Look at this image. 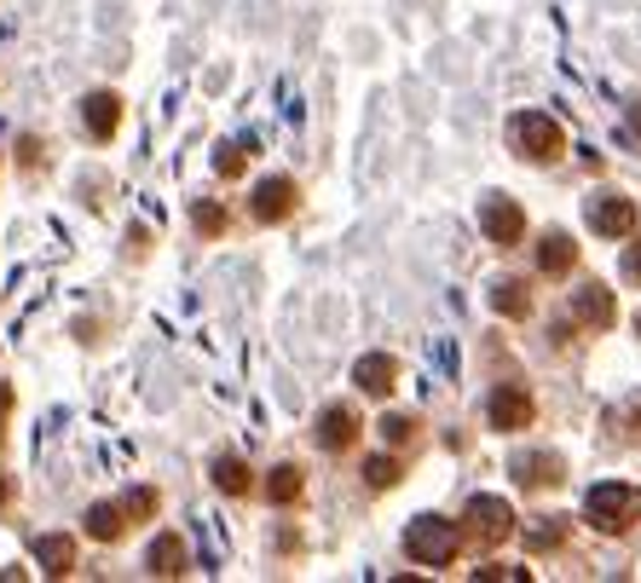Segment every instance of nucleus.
<instances>
[{"label": "nucleus", "instance_id": "obj_1", "mask_svg": "<svg viewBox=\"0 0 641 583\" xmlns=\"http://www.w3.org/2000/svg\"><path fill=\"white\" fill-rule=\"evenodd\" d=\"M636 520H641V486H618V479H607V486H595L584 497V526H595L601 537H625Z\"/></svg>", "mask_w": 641, "mask_h": 583}, {"label": "nucleus", "instance_id": "obj_2", "mask_svg": "<svg viewBox=\"0 0 641 583\" xmlns=\"http://www.w3.org/2000/svg\"><path fill=\"white\" fill-rule=\"evenodd\" d=\"M456 520H439V514H423V520H411V532H405V555L416 560V567H451L456 560Z\"/></svg>", "mask_w": 641, "mask_h": 583}, {"label": "nucleus", "instance_id": "obj_3", "mask_svg": "<svg viewBox=\"0 0 641 583\" xmlns=\"http://www.w3.org/2000/svg\"><path fill=\"white\" fill-rule=\"evenodd\" d=\"M514 145L520 156H532V163H560V151H567V128L555 122L544 110H520L514 116Z\"/></svg>", "mask_w": 641, "mask_h": 583}, {"label": "nucleus", "instance_id": "obj_4", "mask_svg": "<svg viewBox=\"0 0 641 583\" xmlns=\"http://www.w3.org/2000/svg\"><path fill=\"white\" fill-rule=\"evenodd\" d=\"M479 231H486V243L514 249L520 237H526V214H520V203H509V197H486V203H479Z\"/></svg>", "mask_w": 641, "mask_h": 583}, {"label": "nucleus", "instance_id": "obj_5", "mask_svg": "<svg viewBox=\"0 0 641 583\" xmlns=\"http://www.w3.org/2000/svg\"><path fill=\"white\" fill-rule=\"evenodd\" d=\"M463 520H468V532H474L479 543H503V537L520 532V526H514V509H509L503 497H474Z\"/></svg>", "mask_w": 641, "mask_h": 583}, {"label": "nucleus", "instance_id": "obj_6", "mask_svg": "<svg viewBox=\"0 0 641 583\" xmlns=\"http://www.w3.org/2000/svg\"><path fill=\"white\" fill-rule=\"evenodd\" d=\"M486 416H491L497 433H520V428H532V421H537V405H532L526 388H497L491 405H486Z\"/></svg>", "mask_w": 641, "mask_h": 583}, {"label": "nucleus", "instance_id": "obj_7", "mask_svg": "<svg viewBox=\"0 0 641 583\" xmlns=\"http://www.w3.org/2000/svg\"><path fill=\"white\" fill-rule=\"evenodd\" d=\"M295 203H300V191H295V179H260L254 186V219L260 226H277V219H289L295 214Z\"/></svg>", "mask_w": 641, "mask_h": 583}, {"label": "nucleus", "instance_id": "obj_8", "mask_svg": "<svg viewBox=\"0 0 641 583\" xmlns=\"http://www.w3.org/2000/svg\"><path fill=\"white\" fill-rule=\"evenodd\" d=\"M590 226H595V237H630L636 203L630 197H590Z\"/></svg>", "mask_w": 641, "mask_h": 583}, {"label": "nucleus", "instance_id": "obj_9", "mask_svg": "<svg viewBox=\"0 0 641 583\" xmlns=\"http://www.w3.org/2000/svg\"><path fill=\"white\" fill-rule=\"evenodd\" d=\"M560 479H567V462L549 456V451H532V456L514 462V486L520 491H544V486H560Z\"/></svg>", "mask_w": 641, "mask_h": 583}, {"label": "nucleus", "instance_id": "obj_10", "mask_svg": "<svg viewBox=\"0 0 641 583\" xmlns=\"http://www.w3.org/2000/svg\"><path fill=\"white\" fill-rule=\"evenodd\" d=\"M82 122H87V133L105 145V139H116V128H122V98L116 93H87L82 98Z\"/></svg>", "mask_w": 641, "mask_h": 583}, {"label": "nucleus", "instance_id": "obj_11", "mask_svg": "<svg viewBox=\"0 0 641 583\" xmlns=\"http://www.w3.org/2000/svg\"><path fill=\"white\" fill-rule=\"evenodd\" d=\"M572 312L584 318L590 330H613V318H618V300H613V289L607 284H584L572 295Z\"/></svg>", "mask_w": 641, "mask_h": 583}, {"label": "nucleus", "instance_id": "obj_12", "mask_svg": "<svg viewBox=\"0 0 641 583\" xmlns=\"http://www.w3.org/2000/svg\"><path fill=\"white\" fill-rule=\"evenodd\" d=\"M353 381H358V388H365L370 398H388L393 381H399V365H393L388 353H365V358L353 365Z\"/></svg>", "mask_w": 641, "mask_h": 583}, {"label": "nucleus", "instance_id": "obj_13", "mask_svg": "<svg viewBox=\"0 0 641 583\" xmlns=\"http://www.w3.org/2000/svg\"><path fill=\"white\" fill-rule=\"evenodd\" d=\"M145 567H151V578H186L191 555H186V543H179L174 532H163V537L145 549Z\"/></svg>", "mask_w": 641, "mask_h": 583}, {"label": "nucleus", "instance_id": "obj_14", "mask_svg": "<svg viewBox=\"0 0 641 583\" xmlns=\"http://www.w3.org/2000/svg\"><path fill=\"white\" fill-rule=\"evenodd\" d=\"M353 439H358V416L347 405H330L318 416V445L324 451H353Z\"/></svg>", "mask_w": 641, "mask_h": 583}, {"label": "nucleus", "instance_id": "obj_15", "mask_svg": "<svg viewBox=\"0 0 641 583\" xmlns=\"http://www.w3.org/2000/svg\"><path fill=\"white\" fill-rule=\"evenodd\" d=\"M35 560H41L47 578H70L75 572V537H64V532L35 537Z\"/></svg>", "mask_w": 641, "mask_h": 583}, {"label": "nucleus", "instance_id": "obj_16", "mask_svg": "<svg viewBox=\"0 0 641 583\" xmlns=\"http://www.w3.org/2000/svg\"><path fill=\"white\" fill-rule=\"evenodd\" d=\"M572 266H578V243L567 231H549L544 243H537V272H544V277H567Z\"/></svg>", "mask_w": 641, "mask_h": 583}, {"label": "nucleus", "instance_id": "obj_17", "mask_svg": "<svg viewBox=\"0 0 641 583\" xmlns=\"http://www.w3.org/2000/svg\"><path fill=\"white\" fill-rule=\"evenodd\" d=\"M122 532H128V509H122V502H93V509H87V537L116 543Z\"/></svg>", "mask_w": 641, "mask_h": 583}, {"label": "nucleus", "instance_id": "obj_18", "mask_svg": "<svg viewBox=\"0 0 641 583\" xmlns=\"http://www.w3.org/2000/svg\"><path fill=\"white\" fill-rule=\"evenodd\" d=\"M214 486L226 491V497H249V491H254L249 462H244V456H219V462H214Z\"/></svg>", "mask_w": 641, "mask_h": 583}, {"label": "nucleus", "instance_id": "obj_19", "mask_svg": "<svg viewBox=\"0 0 641 583\" xmlns=\"http://www.w3.org/2000/svg\"><path fill=\"white\" fill-rule=\"evenodd\" d=\"M491 307L503 312V318H526L532 312V289L520 284V277H503V284L491 289Z\"/></svg>", "mask_w": 641, "mask_h": 583}, {"label": "nucleus", "instance_id": "obj_20", "mask_svg": "<svg viewBox=\"0 0 641 583\" xmlns=\"http://www.w3.org/2000/svg\"><path fill=\"white\" fill-rule=\"evenodd\" d=\"M300 491H307V479H300L295 462H284V468H272V479H266V497L277 502V509H289V502H300Z\"/></svg>", "mask_w": 641, "mask_h": 583}, {"label": "nucleus", "instance_id": "obj_21", "mask_svg": "<svg viewBox=\"0 0 641 583\" xmlns=\"http://www.w3.org/2000/svg\"><path fill=\"white\" fill-rule=\"evenodd\" d=\"M365 486L370 491H393L399 486V456H370L365 462Z\"/></svg>", "mask_w": 641, "mask_h": 583}, {"label": "nucleus", "instance_id": "obj_22", "mask_svg": "<svg viewBox=\"0 0 641 583\" xmlns=\"http://www.w3.org/2000/svg\"><path fill=\"white\" fill-rule=\"evenodd\" d=\"M416 428H423V421H416V416H382V439H388V445H416Z\"/></svg>", "mask_w": 641, "mask_h": 583}, {"label": "nucleus", "instance_id": "obj_23", "mask_svg": "<svg viewBox=\"0 0 641 583\" xmlns=\"http://www.w3.org/2000/svg\"><path fill=\"white\" fill-rule=\"evenodd\" d=\"M197 231H203V237H219V231H226V209H219V203H197Z\"/></svg>", "mask_w": 641, "mask_h": 583}, {"label": "nucleus", "instance_id": "obj_24", "mask_svg": "<svg viewBox=\"0 0 641 583\" xmlns=\"http://www.w3.org/2000/svg\"><path fill=\"white\" fill-rule=\"evenodd\" d=\"M156 502H163V497H156L151 486H139V491H128L122 509H128V520H145V514H156Z\"/></svg>", "mask_w": 641, "mask_h": 583}, {"label": "nucleus", "instance_id": "obj_25", "mask_svg": "<svg viewBox=\"0 0 641 583\" xmlns=\"http://www.w3.org/2000/svg\"><path fill=\"white\" fill-rule=\"evenodd\" d=\"M214 174H219V179H237V174H244V145H219Z\"/></svg>", "mask_w": 641, "mask_h": 583}, {"label": "nucleus", "instance_id": "obj_26", "mask_svg": "<svg viewBox=\"0 0 641 583\" xmlns=\"http://www.w3.org/2000/svg\"><path fill=\"white\" fill-rule=\"evenodd\" d=\"M560 537H567V526H560V520H549V526H526V543H532V549H555Z\"/></svg>", "mask_w": 641, "mask_h": 583}, {"label": "nucleus", "instance_id": "obj_27", "mask_svg": "<svg viewBox=\"0 0 641 583\" xmlns=\"http://www.w3.org/2000/svg\"><path fill=\"white\" fill-rule=\"evenodd\" d=\"M625 277H630V284H641V237H636L630 254H625Z\"/></svg>", "mask_w": 641, "mask_h": 583}, {"label": "nucleus", "instance_id": "obj_28", "mask_svg": "<svg viewBox=\"0 0 641 583\" xmlns=\"http://www.w3.org/2000/svg\"><path fill=\"white\" fill-rule=\"evenodd\" d=\"M7 497H12V479H7V474H0V509H7Z\"/></svg>", "mask_w": 641, "mask_h": 583}, {"label": "nucleus", "instance_id": "obj_29", "mask_svg": "<svg viewBox=\"0 0 641 583\" xmlns=\"http://www.w3.org/2000/svg\"><path fill=\"white\" fill-rule=\"evenodd\" d=\"M630 122H636V133H641V98H636V110H630Z\"/></svg>", "mask_w": 641, "mask_h": 583}, {"label": "nucleus", "instance_id": "obj_30", "mask_svg": "<svg viewBox=\"0 0 641 583\" xmlns=\"http://www.w3.org/2000/svg\"><path fill=\"white\" fill-rule=\"evenodd\" d=\"M0 439H7V433H0Z\"/></svg>", "mask_w": 641, "mask_h": 583}]
</instances>
